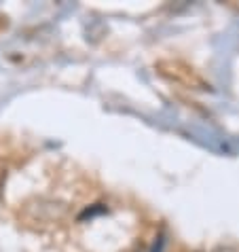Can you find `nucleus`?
Listing matches in <instances>:
<instances>
[{
    "label": "nucleus",
    "mask_w": 239,
    "mask_h": 252,
    "mask_svg": "<svg viewBox=\"0 0 239 252\" xmlns=\"http://www.w3.org/2000/svg\"><path fill=\"white\" fill-rule=\"evenodd\" d=\"M214 252H239V248H233V246H218Z\"/></svg>",
    "instance_id": "nucleus-1"
}]
</instances>
